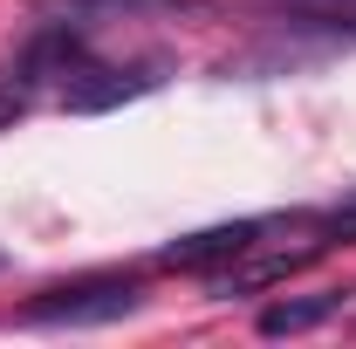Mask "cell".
I'll use <instances>...</instances> for the list:
<instances>
[{"label": "cell", "mask_w": 356, "mask_h": 349, "mask_svg": "<svg viewBox=\"0 0 356 349\" xmlns=\"http://www.w3.org/2000/svg\"><path fill=\"white\" fill-rule=\"evenodd\" d=\"M144 308V281L137 274H83V281H55L21 308L28 329H103Z\"/></svg>", "instance_id": "cell-1"}, {"label": "cell", "mask_w": 356, "mask_h": 349, "mask_svg": "<svg viewBox=\"0 0 356 349\" xmlns=\"http://www.w3.org/2000/svg\"><path fill=\"white\" fill-rule=\"evenodd\" d=\"M165 83V62L151 55V62H131V69H110V62H76L69 76H62V110H76V117H103V110H124L137 96H151V89Z\"/></svg>", "instance_id": "cell-2"}, {"label": "cell", "mask_w": 356, "mask_h": 349, "mask_svg": "<svg viewBox=\"0 0 356 349\" xmlns=\"http://www.w3.org/2000/svg\"><path fill=\"white\" fill-rule=\"evenodd\" d=\"M322 254H329V240L315 233V219H309V240H302V247H274V254H261V240H254V247H247L240 261L213 267L206 295H213V302H233V295H261V288H274V281H288V274L315 267Z\"/></svg>", "instance_id": "cell-3"}, {"label": "cell", "mask_w": 356, "mask_h": 349, "mask_svg": "<svg viewBox=\"0 0 356 349\" xmlns=\"http://www.w3.org/2000/svg\"><path fill=\"white\" fill-rule=\"evenodd\" d=\"M76 62H89V21H42V28L21 42V55L7 62L0 83H14V89L35 96L42 83H62Z\"/></svg>", "instance_id": "cell-4"}, {"label": "cell", "mask_w": 356, "mask_h": 349, "mask_svg": "<svg viewBox=\"0 0 356 349\" xmlns=\"http://www.w3.org/2000/svg\"><path fill=\"white\" fill-rule=\"evenodd\" d=\"M274 219H226V226H199V233H178L172 247L158 254V267H172V274H213V267L240 261L254 240H261Z\"/></svg>", "instance_id": "cell-5"}, {"label": "cell", "mask_w": 356, "mask_h": 349, "mask_svg": "<svg viewBox=\"0 0 356 349\" xmlns=\"http://www.w3.org/2000/svg\"><path fill=\"white\" fill-rule=\"evenodd\" d=\"M343 315V288H322V295H281V302L261 308V336H309L322 322H336Z\"/></svg>", "instance_id": "cell-6"}, {"label": "cell", "mask_w": 356, "mask_h": 349, "mask_svg": "<svg viewBox=\"0 0 356 349\" xmlns=\"http://www.w3.org/2000/svg\"><path fill=\"white\" fill-rule=\"evenodd\" d=\"M261 7H274L288 28H315L329 42H350L356 35V0H261Z\"/></svg>", "instance_id": "cell-7"}, {"label": "cell", "mask_w": 356, "mask_h": 349, "mask_svg": "<svg viewBox=\"0 0 356 349\" xmlns=\"http://www.w3.org/2000/svg\"><path fill=\"white\" fill-rule=\"evenodd\" d=\"M83 7H103V14H206L213 0H83Z\"/></svg>", "instance_id": "cell-8"}, {"label": "cell", "mask_w": 356, "mask_h": 349, "mask_svg": "<svg viewBox=\"0 0 356 349\" xmlns=\"http://www.w3.org/2000/svg\"><path fill=\"white\" fill-rule=\"evenodd\" d=\"M315 233H322L329 247H350V240H356V192L343 199V206H336V213H322V219H315Z\"/></svg>", "instance_id": "cell-9"}, {"label": "cell", "mask_w": 356, "mask_h": 349, "mask_svg": "<svg viewBox=\"0 0 356 349\" xmlns=\"http://www.w3.org/2000/svg\"><path fill=\"white\" fill-rule=\"evenodd\" d=\"M28 103H35V96H28V89H14V83H0V131H14V124H21V117H28Z\"/></svg>", "instance_id": "cell-10"}, {"label": "cell", "mask_w": 356, "mask_h": 349, "mask_svg": "<svg viewBox=\"0 0 356 349\" xmlns=\"http://www.w3.org/2000/svg\"><path fill=\"white\" fill-rule=\"evenodd\" d=\"M0 267H7V254H0Z\"/></svg>", "instance_id": "cell-11"}]
</instances>
